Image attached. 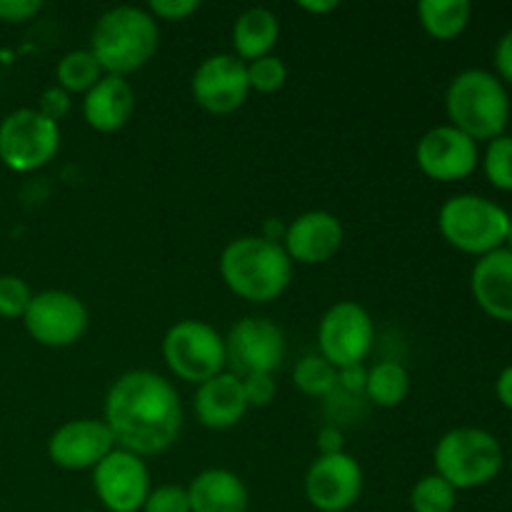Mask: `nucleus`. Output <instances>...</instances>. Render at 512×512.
Returning <instances> with one entry per match:
<instances>
[{
  "mask_svg": "<svg viewBox=\"0 0 512 512\" xmlns=\"http://www.w3.org/2000/svg\"><path fill=\"white\" fill-rule=\"evenodd\" d=\"M103 420L118 448L145 460L178 443L183 405L168 378L153 370H128L108 388Z\"/></svg>",
  "mask_w": 512,
  "mask_h": 512,
  "instance_id": "obj_1",
  "label": "nucleus"
},
{
  "mask_svg": "<svg viewBox=\"0 0 512 512\" xmlns=\"http://www.w3.org/2000/svg\"><path fill=\"white\" fill-rule=\"evenodd\" d=\"M218 270L230 293L255 305L273 303L293 283V260L283 245L263 235L230 240L220 253Z\"/></svg>",
  "mask_w": 512,
  "mask_h": 512,
  "instance_id": "obj_2",
  "label": "nucleus"
},
{
  "mask_svg": "<svg viewBox=\"0 0 512 512\" xmlns=\"http://www.w3.org/2000/svg\"><path fill=\"white\" fill-rule=\"evenodd\" d=\"M158 45V20L148 13V8L115 5L95 20L88 50L105 75L128 78L153 60Z\"/></svg>",
  "mask_w": 512,
  "mask_h": 512,
  "instance_id": "obj_3",
  "label": "nucleus"
},
{
  "mask_svg": "<svg viewBox=\"0 0 512 512\" xmlns=\"http://www.w3.org/2000/svg\"><path fill=\"white\" fill-rule=\"evenodd\" d=\"M448 125L458 128L475 143H490L505 135L510 123L508 85L495 73L483 68H468L450 80L445 90Z\"/></svg>",
  "mask_w": 512,
  "mask_h": 512,
  "instance_id": "obj_4",
  "label": "nucleus"
},
{
  "mask_svg": "<svg viewBox=\"0 0 512 512\" xmlns=\"http://www.w3.org/2000/svg\"><path fill=\"white\" fill-rule=\"evenodd\" d=\"M505 463L500 440L483 428H453L433 450L435 475L455 490H475L493 483Z\"/></svg>",
  "mask_w": 512,
  "mask_h": 512,
  "instance_id": "obj_5",
  "label": "nucleus"
},
{
  "mask_svg": "<svg viewBox=\"0 0 512 512\" xmlns=\"http://www.w3.org/2000/svg\"><path fill=\"white\" fill-rule=\"evenodd\" d=\"M508 210L475 193H460L445 200L438 213V230L445 243L465 255H483L505 248Z\"/></svg>",
  "mask_w": 512,
  "mask_h": 512,
  "instance_id": "obj_6",
  "label": "nucleus"
},
{
  "mask_svg": "<svg viewBox=\"0 0 512 512\" xmlns=\"http://www.w3.org/2000/svg\"><path fill=\"white\" fill-rule=\"evenodd\" d=\"M163 360L175 378L200 385L228 368L225 338L205 320H178L163 335Z\"/></svg>",
  "mask_w": 512,
  "mask_h": 512,
  "instance_id": "obj_7",
  "label": "nucleus"
},
{
  "mask_svg": "<svg viewBox=\"0 0 512 512\" xmlns=\"http://www.w3.org/2000/svg\"><path fill=\"white\" fill-rule=\"evenodd\" d=\"M58 150L60 125L38 113V108H18L0 123V160L13 173L45 168Z\"/></svg>",
  "mask_w": 512,
  "mask_h": 512,
  "instance_id": "obj_8",
  "label": "nucleus"
},
{
  "mask_svg": "<svg viewBox=\"0 0 512 512\" xmlns=\"http://www.w3.org/2000/svg\"><path fill=\"white\" fill-rule=\"evenodd\" d=\"M375 323L373 315L355 300H340L330 305L318 323V355H323L335 370L363 365L373 353Z\"/></svg>",
  "mask_w": 512,
  "mask_h": 512,
  "instance_id": "obj_9",
  "label": "nucleus"
},
{
  "mask_svg": "<svg viewBox=\"0 0 512 512\" xmlns=\"http://www.w3.org/2000/svg\"><path fill=\"white\" fill-rule=\"evenodd\" d=\"M88 323V308L70 290L35 293L23 315L28 335L43 348H70L83 338Z\"/></svg>",
  "mask_w": 512,
  "mask_h": 512,
  "instance_id": "obj_10",
  "label": "nucleus"
},
{
  "mask_svg": "<svg viewBox=\"0 0 512 512\" xmlns=\"http://www.w3.org/2000/svg\"><path fill=\"white\" fill-rule=\"evenodd\" d=\"M225 350H228V363L233 365L238 378L255 373L273 375L283 365L288 343H285L283 328L273 320L248 315L228 330Z\"/></svg>",
  "mask_w": 512,
  "mask_h": 512,
  "instance_id": "obj_11",
  "label": "nucleus"
},
{
  "mask_svg": "<svg viewBox=\"0 0 512 512\" xmlns=\"http://www.w3.org/2000/svg\"><path fill=\"white\" fill-rule=\"evenodd\" d=\"M363 468L350 453L318 455L305 473V500L318 512H348L363 495Z\"/></svg>",
  "mask_w": 512,
  "mask_h": 512,
  "instance_id": "obj_12",
  "label": "nucleus"
},
{
  "mask_svg": "<svg viewBox=\"0 0 512 512\" xmlns=\"http://www.w3.org/2000/svg\"><path fill=\"white\" fill-rule=\"evenodd\" d=\"M93 490L108 512H140L150 490V470L143 458L115 448L93 468Z\"/></svg>",
  "mask_w": 512,
  "mask_h": 512,
  "instance_id": "obj_13",
  "label": "nucleus"
},
{
  "mask_svg": "<svg viewBox=\"0 0 512 512\" xmlns=\"http://www.w3.org/2000/svg\"><path fill=\"white\" fill-rule=\"evenodd\" d=\"M190 93L195 105L210 115H230L250 95L248 68L233 53H218L205 58L190 78Z\"/></svg>",
  "mask_w": 512,
  "mask_h": 512,
  "instance_id": "obj_14",
  "label": "nucleus"
},
{
  "mask_svg": "<svg viewBox=\"0 0 512 512\" xmlns=\"http://www.w3.org/2000/svg\"><path fill=\"white\" fill-rule=\"evenodd\" d=\"M415 163L425 178L455 183L475 173L480 165V148L453 125H435L415 145Z\"/></svg>",
  "mask_w": 512,
  "mask_h": 512,
  "instance_id": "obj_15",
  "label": "nucleus"
},
{
  "mask_svg": "<svg viewBox=\"0 0 512 512\" xmlns=\"http://www.w3.org/2000/svg\"><path fill=\"white\" fill-rule=\"evenodd\" d=\"M115 448L118 445L105 420L93 418L68 420L48 438L50 463L63 470H93Z\"/></svg>",
  "mask_w": 512,
  "mask_h": 512,
  "instance_id": "obj_16",
  "label": "nucleus"
},
{
  "mask_svg": "<svg viewBox=\"0 0 512 512\" xmlns=\"http://www.w3.org/2000/svg\"><path fill=\"white\" fill-rule=\"evenodd\" d=\"M345 240L343 223L328 210H308L290 220L283 235V250L300 265H323L340 253Z\"/></svg>",
  "mask_w": 512,
  "mask_h": 512,
  "instance_id": "obj_17",
  "label": "nucleus"
},
{
  "mask_svg": "<svg viewBox=\"0 0 512 512\" xmlns=\"http://www.w3.org/2000/svg\"><path fill=\"white\" fill-rule=\"evenodd\" d=\"M470 293L488 318L512 323V253L508 248L493 250L475 260Z\"/></svg>",
  "mask_w": 512,
  "mask_h": 512,
  "instance_id": "obj_18",
  "label": "nucleus"
},
{
  "mask_svg": "<svg viewBox=\"0 0 512 512\" xmlns=\"http://www.w3.org/2000/svg\"><path fill=\"white\" fill-rule=\"evenodd\" d=\"M195 418L208 430H230L248 413L243 380L235 373H220L198 385L193 400Z\"/></svg>",
  "mask_w": 512,
  "mask_h": 512,
  "instance_id": "obj_19",
  "label": "nucleus"
},
{
  "mask_svg": "<svg viewBox=\"0 0 512 512\" xmlns=\"http://www.w3.org/2000/svg\"><path fill=\"white\" fill-rule=\"evenodd\" d=\"M135 113V90L128 78L103 75L83 95V120L95 133H118Z\"/></svg>",
  "mask_w": 512,
  "mask_h": 512,
  "instance_id": "obj_20",
  "label": "nucleus"
},
{
  "mask_svg": "<svg viewBox=\"0 0 512 512\" xmlns=\"http://www.w3.org/2000/svg\"><path fill=\"white\" fill-rule=\"evenodd\" d=\"M185 490L190 512H248L250 508L248 485L228 468L200 470Z\"/></svg>",
  "mask_w": 512,
  "mask_h": 512,
  "instance_id": "obj_21",
  "label": "nucleus"
},
{
  "mask_svg": "<svg viewBox=\"0 0 512 512\" xmlns=\"http://www.w3.org/2000/svg\"><path fill=\"white\" fill-rule=\"evenodd\" d=\"M280 38V20L270 8H248L233 23V50L235 58L243 63L273 55Z\"/></svg>",
  "mask_w": 512,
  "mask_h": 512,
  "instance_id": "obj_22",
  "label": "nucleus"
},
{
  "mask_svg": "<svg viewBox=\"0 0 512 512\" xmlns=\"http://www.w3.org/2000/svg\"><path fill=\"white\" fill-rule=\"evenodd\" d=\"M473 18L470 0H420L418 20L433 40H455L465 33Z\"/></svg>",
  "mask_w": 512,
  "mask_h": 512,
  "instance_id": "obj_23",
  "label": "nucleus"
},
{
  "mask_svg": "<svg viewBox=\"0 0 512 512\" xmlns=\"http://www.w3.org/2000/svg\"><path fill=\"white\" fill-rule=\"evenodd\" d=\"M365 395L378 408H398L410 395V373L398 360H380L368 368Z\"/></svg>",
  "mask_w": 512,
  "mask_h": 512,
  "instance_id": "obj_24",
  "label": "nucleus"
},
{
  "mask_svg": "<svg viewBox=\"0 0 512 512\" xmlns=\"http://www.w3.org/2000/svg\"><path fill=\"white\" fill-rule=\"evenodd\" d=\"M103 68L95 60V55L88 48H78L65 53L63 58L55 65V80H58V88H63L65 93H88L100 78H103Z\"/></svg>",
  "mask_w": 512,
  "mask_h": 512,
  "instance_id": "obj_25",
  "label": "nucleus"
},
{
  "mask_svg": "<svg viewBox=\"0 0 512 512\" xmlns=\"http://www.w3.org/2000/svg\"><path fill=\"white\" fill-rule=\"evenodd\" d=\"M293 385L308 398H328L338 390V370L323 355H303L293 368Z\"/></svg>",
  "mask_w": 512,
  "mask_h": 512,
  "instance_id": "obj_26",
  "label": "nucleus"
},
{
  "mask_svg": "<svg viewBox=\"0 0 512 512\" xmlns=\"http://www.w3.org/2000/svg\"><path fill=\"white\" fill-rule=\"evenodd\" d=\"M455 505H458V490L435 473L423 475L410 490L413 512H453Z\"/></svg>",
  "mask_w": 512,
  "mask_h": 512,
  "instance_id": "obj_27",
  "label": "nucleus"
},
{
  "mask_svg": "<svg viewBox=\"0 0 512 512\" xmlns=\"http://www.w3.org/2000/svg\"><path fill=\"white\" fill-rule=\"evenodd\" d=\"M483 173L495 190L512 193V135H498L485 145V155L480 158Z\"/></svg>",
  "mask_w": 512,
  "mask_h": 512,
  "instance_id": "obj_28",
  "label": "nucleus"
},
{
  "mask_svg": "<svg viewBox=\"0 0 512 512\" xmlns=\"http://www.w3.org/2000/svg\"><path fill=\"white\" fill-rule=\"evenodd\" d=\"M245 68H248L250 93L255 90L260 95H273L280 93L288 83V65L278 55H265L253 63H245Z\"/></svg>",
  "mask_w": 512,
  "mask_h": 512,
  "instance_id": "obj_29",
  "label": "nucleus"
},
{
  "mask_svg": "<svg viewBox=\"0 0 512 512\" xmlns=\"http://www.w3.org/2000/svg\"><path fill=\"white\" fill-rule=\"evenodd\" d=\"M33 300V290L20 275H0V318L23 320Z\"/></svg>",
  "mask_w": 512,
  "mask_h": 512,
  "instance_id": "obj_30",
  "label": "nucleus"
},
{
  "mask_svg": "<svg viewBox=\"0 0 512 512\" xmlns=\"http://www.w3.org/2000/svg\"><path fill=\"white\" fill-rule=\"evenodd\" d=\"M140 512H190L188 490L183 485H158L150 490Z\"/></svg>",
  "mask_w": 512,
  "mask_h": 512,
  "instance_id": "obj_31",
  "label": "nucleus"
},
{
  "mask_svg": "<svg viewBox=\"0 0 512 512\" xmlns=\"http://www.w3.org/2000/svg\"><path fill=\"white\" fill-rule=\"evenodd\" d=\"M240 380H243V393L245 400H248V408H268L275 400V395H278V383L268 373L245 375Z\"/></svg>",
  "mask_w": 512,
  "mask_h": 512,
  "instance_id": "obj_32",
  "label": "nucleus"
},
{
  "mask_svg": "<svg viewBox=\"0 0 512 512\" xmlns=\"http://www.w3.org/2000/svg\"><path fill=\"white\" fill-rule=\"evenodd\" d=\"M200 3L198 0H150L148 13L155 20H163V23H180V20H188L190 15L198 13Z\"/></svg>",
  "mask_w": 512,
  "mask_h": 512,
  "instance_id": "obj_33",
  "label": "nucleus"
},
{
  "mask_svg": "<svg viewBox=\"0 0 512 512\" xmlns=\"http://www.w3.org/2000/svg\"><path fill=\"white\" fill-rule=\"evenodd\" d=\"M70 108H73V95L65 93V90L58 88V85H53V88H48L43 95H40L38 113H43L45 118L53 120V123L60 125V120L68 118Z\"/></svg>",
  "mask_w": 512,
  "mask_h": 512,
  "instance_id": "obj_34",
  "label": "nucleus"
},
{
  "mask_svg": "<svg viewBox=\"0 0 512 512\" xmlns=\"http://www.w3.org/2000/svg\"><path fill=\"white\" fill-rule=\"evenodd\" d=\"M43 10L40 0H0V20L3 23H28Z\"/></svg>",
  "mask_w": 512,
  "mask_h": 512,
  "instance_id": "obj_35",
  "label": "nucleus"
},
{
  "mask_svg": "<svg viewBox=\"0 0 512 512\" xmlns=\"http://www.w3.org/2000/svg\"><path fill=\"white\" fill-rule=\"evenodd\" d=\"M493 63L495 75H498L505 85H512V28L505 35H500L498 45H495Z\"/></svg>",
  "mask_w": 512,
  "mask_h": 512,
  "instance_id": "obj_36",
  "label": "nucleus"
},
{
  "mask_svg": "<svg viewBox=\"0 0 512 512\" xmlns=\"http://www.w3.org/2000/svg\"><path fill=\"white\" fill-rule=\"evenodd\" d=\"M365 380H368V368L363 365L338 370V388H345L348 393H365Z\"/></svg>",
  "mask_w": 512,
  "mask_h": 512,
  "instance_id": "obj_37",
  "label": "nucleus"
},
{
  "mask_svg": "<svg viewBox=\"0 0 512 512\" xmlns=\"http://www.w3.org/2000/svg\"><path fill=\"white\" fill-rule=\"evenodd\" d=\"M343 445H345L343 430L335 428V425H325V428H320V433H318V450H320V455L343 453V450H345Z\"/></svg>",
  "mask_w": 512,
  "mask_h": 512,
  "instance_id": "obj_38",
  "label": "nucleus"
},
{
  "mask_svg": "<svg viewBox=\"0 0 512 512\" xmlns=\"http://www.w3.org/2000/svg\"><path fill=\"white\" fill-rule=\"evenodd\" d=\"M495 398H498V403L503 408H508L512 413V363L505 365L500 370L498 380H495Z\"/></svg>",
  "mask_w": 512,
  "mask_h": 512,
  "instance_id": "obj_39",
  "label": "nucleus"
},
{
  "mask_svg": "<svg viewBox=\"0 0 512 512\" xmlns=\"http://www.w3.org/2000/svg\"><path fill=\"white\" fill-rule=\"evenodd\" d=\"M300 10H305V13L310 15H325V13H333V10H338V3L335 0H303V3H298Z\"/></svg>",
  "mask_w": 512,
  "mask_h": 512,
  "instance_id": "obj_40",
  "label": "nucleus"
},
{
  "mask_svg": "<svg viewBox=\"0 0 512 512\" xmlns=\"http://www.w3.org/2000/svg\"><path fill=\"white\" fill-rule=\"evenodd\" d=\"M505 248L512 253V213L508 215V235H505Z\"/></svg>",
  "mask_w": 512,
  "mask_h": 512,
  "instance_id": "obj_41",
  "label": "nucleus"
},
{
  "mask_svg": "<svg viewBox=\"0 0 512 512\" xmlns=\"http://www.w3.org/2000/svg\"><path fill=\"white\" fill-rule=\"evenodd\" d=\"M83 512H93V510H83Z\"/></svg>",
  "mask_w": 512,
  "mask_h": 512,
  "instance_id": "obj_42",
  "label": "nucleus"
}]
</instances>
